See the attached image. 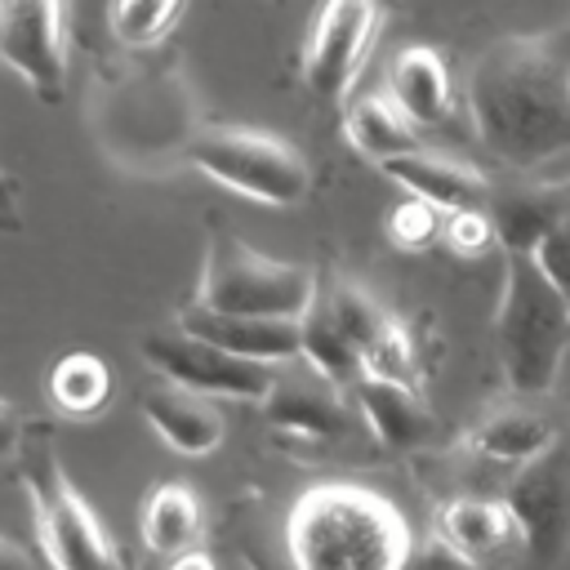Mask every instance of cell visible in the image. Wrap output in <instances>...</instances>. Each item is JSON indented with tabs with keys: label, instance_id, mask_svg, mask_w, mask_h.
Segmentation results:
<instances>
[{
	"label": "cell",
	"instance_id": "23",
	"mask_svg": "<svg viewBox=\"0 0 570 570\" xmlns=\"http://www.w3.org/2000/svg\"><path fill=\"white\" fill-rule=\"evenodd\" d=\"M45 392L58 414L67 419H94L111 401V370L98 352H67L53 361Z\"/></svg>",
	"mask_w": 570,
	"mask_h": 570
},
{
	"label": "cell",
	"instance_id": "30",
	"mask_svg": "<svg viewBox=\"0 0 570 570\" xmlns=\"http://www.w3.org/2000/svg\"><path fill=\"white\" fill-rule=\"evenodd\" d=\"M0 570H36V566H31L27 548H18L13 539H4V534H0Z\"/></svg>",
	"mask_w": 570,
	"mask_h": 570
},
{
	"label": "cell",
	"instance_id": "8",
	"mask_svg": "<svg viewBox=\"0 0 570 570\" xmlns=\"http://www.w3.org/2000/svg\"><path fill=\"white\" fill-rule=\"evenodd\" d=\"M383 22L379 0H321L303 40V80L316 98L338 102L356 85Z\"/></svg>",
	"mask_w": 570,
	"mask_h": 570
},
{
	"label": "cell",
	"instance_id": "4",
	"mask_svg": "<svg viewBox=\"0 0 570 570\" xmlns=\"http://www.w3.org/2000/svg\"><path fill=\"white\" fill-rule=\"evenodd\" d=\"M18 468L31 494V517H36L45 561L53 570H125L116 539L107 534V525L98 521L80 485L67 476L58 445L45 428H27L18 445Z\"/></svg>",
	"mask_w": 570,
	"mask_h": 570
},
{
	"label": "cell",
	"instance_id": "31",
	"mask_svg": "<svg viewBox=\"0 0 570 570\" xmlns=\"http://www.w3.org/2000/svg\"><path fill=\"white\" fill-rule=\"evenodd\" d=\"M169 570H218V566H214V557H205L200 548H191V552L169 557Z\"/></svg>",
	"mask_w": 570,
	"mask_h": 570
},
{
	"label": "cell",
	"instance_id": "9",
	"mask_svg": "<svg viewBox=\"0 0 570 570\" xmlns=\"http://www.w3.org/2000/svg\"><path fill=\"white\" fill-rule=\"evenodd\" d=\"M503 499L521 521L525 557L534 566L561 561L570 552V432H561L543 454L517 463Z\"/></svg>",
	"mask_w": 570,
	"mask_h": 570
},
{
	"label": "cell",
	"instance_id": "20",
	"mask_svg": "<svg viewBox=\"0 0 570 570\" xmlns=\"http://www.w3.org/2000/svg\"><path fill=\"white\" fill-rule=\"evenodd\" d=\"M298 325H303V347H298V356L312 361L325 379H334L338 387L352 392V383L365 374V356H361V347L352 343V334L343 330V321H338V312H334V303H330V285H325V281L316 285V298L307 303V312L298 316Z\"/></svg>",
	"mask_w": 570,
	"mask_h": 570
},
{
	"label": "cell",
	"instance_id": "29",
	"mask_svg": "<svg viewBox=\"0 0 570 570\" xmlns=\"http://www.w3.org/2000/svg\"><path fill=\"white\" fill-rule=\"evenodd\" d=\"M18 223H22V214H18V191H13L9 174L0 169V227H18Z\"/></svg>",
	"mask_w": 570,
	"mask_h": 570
},
{
	"label": "cell",
	"instance_id": "25",
	"mask_svg": "<svg viewBox=\"0 0 570 570\" xmlns=\"http://www.w3.org/2000/svg\"><path fill=\"white\" fill-rule=\"evenodd\" d=\"M441 227H445V209L432 205V200H423V196H410V191H405L401 205L387 209V223H383L387 240L401 254H419V249L436 245L441 240Z\"/></svg>",
	"mask_w": 570,
	"mask_h": 570
},
{
	"label": "cell",
	"instance_id": "26",
	"mask_svg": "<svg viewBox=\"0 0 570 570\" xmlns=\"http://www.w3.org/2000/svg\"><path fill=\"white\" fill-rule=\"evenodd\" d=\"M441 245H445L450 254H459V258H481L490 245H499L485 205L450 209V214H445V227H441Z\"/></svg>",
	"mask_w": 570,
	"mask_h": 570
},
{
	"label": "cell",
	"instance_id": "3",
	"mask_svg": "<svg viewBox=\"0 0 570 570\" xmlns=\"http://www.w3.org/2000/svg\"><path fill=\"white\" fill-rule=\"evenodd\" d=\"M570 347V298L525 249H503L494 352L517 396H548Z\"/></svg>",
	"mask_w": 570,
	"mask_h": 570
},
{
	"label": "cell",
	"instance_id": "12",
	"mask_svg": "<svg viewBox=\"0 0 570 570\" xmlns=\"http://www.w3.org/2000/svg\"><path fill=\"white\" fill-rule=\"evenodd\" d=\"M343 392L334 379H325L312 361L303 356H289L276 365V379L263 396V414H267V428L285 432V436H298V441H330V436H343L347 432V405H343Z\"/></svg>",
	"mask_w": 570,
	"mask_h": 570
},
{
	"label": "cell",
	"instance_id": "15",
	"mask_svg": "<svg viewBox=\"0 0 570 570\" xmlns=\"http://www.w3.org/2000/svg\"><path fill=\"white\" fill-rule=\"evenodd\" d=\"M352 401L365 419V428L379 436V445L387 450H414L432 436V410L423 401V392L405 379H387V374H361L352 383Z\"/></svg>",
	"mask_w": 570,
	"mask_h": 570
},
{
	"label": "cell",
	"instance_id": "1",
	"mask_svg": "<svg viewBox=\"0 0 570 570\" xmlns=\"http://www.w3.org/2000/svg\"><path fill=\"white\" fill-rule=\"evenodd\" d=\"M481 147L508 169L570 151V27L494 40L468 76Z\"/></svg>",
	"mask_w": 570,
	"mask_h": 570
},
{
	"label": "cell",
	"instance_id": "10",
	"mask_svg": "<svg viewBox=\"0 0 570 570\" xmlns=\"http://www.w3.org/2000/svg\"><path fill=\"white\" fill-rule=\"evenodd\" d=\"M0 62L22 76L40 102H58L67 89V4L0 0Z\"/></svg>",
	"mask_w": 570,
	"mask_h": 570
},
{
	"label": "cell",
	"instance_id": "24",
	"mask_svg": "<svg viewBox=\"0 0 570 570\" xmlns=\"http://www.w3.org/2000/svg\"><path fill=\"white\" fill-rule=\"evenodd\" d=\"M187 0H111V36L125 49L156 45L183 13Z\"/></svg>",
	"mask_w": 570,
	"mask_h": 570
},
{
	"label": "cell",
	"instance_id": "19",
	"mask_svg": "<svg viewBox=\"0 0 570 570\" xmlns=\"http://www.w3.org/2000/svg\"><path fill=\"white\" fill-rule=\"evenodd\" d=\"M387 94L414 125H441L450 116V71L436 49L405 45L387 67Z\"/></svg>",
	"mask_w": 570,
	"mask_h": 570
},
{
	"label": "cell",
	"instance_id": "2",
	"mask_svg": "<svg viewBox=\"0 0 570 570\" xmlns=\"http://www.w3.org/2000/svg\"><path fill=\"white\" fill-rule=\"evenodd\" d=\"M285 557L289 570H410L414 534L387 494L316 481L285 517Z\"/></svg>",
	"mask_w": 570,
	"mask_h": 570
},
{
	"label": "cell",
	"instance_id": "32",
	"mask_svg": "<svg viewBox=\"0 0 570 570\" xmlns=\"http://www.w3.org/2000/svg\"><path fill=\"white\" fill-rule=\"evenodd\" d=\"M561 187H566V196H570V178H561Z\"/></svg>",
	"mask_w": 570,
	"mask_h": 570
},
{
	"label": "cell",
	"instance_id": "17",
	"mask_svg": "<svg viewBox=\"0 0 570 570\" xmlns=\"http://www.w3.org/2000/svg\"><path fill=\"white\" fill-rule=\"evenodd\" d=\"M142 419L147 428L174 445L178 454H214L223 445V414L214 410V396L178 387V383H160L142 392Z\"/></svg>",
	"mask_w": 570,
	"mask_h": 570
},
{
	"label": "cell",
	"instance_id": "27",
	"mask_svg": "<svg viewBox=\"0 0 570 570\" xmlns=\"http://www.w3.org/2000/svg\"><path fill=\"white\" fill-rule=\"evenodd\" d=\"M534 258H539V267H543V272L566 289V298H570V205H566V214L552 223V232L539 240Z\"/></svg>",
	"mask_w": 570,
	"mask_h": 570
},
{
	"label": "cell",
	"instance_id": "6",
	"mask_svg": "<svg viewBox=\"0 0 570 570\" xmlns=\"http://www.w3.org/2000/svg\"><path fill=\"white\" fill-rule=\"evenodd\" d=\"M187 160L227 191L263 205H298L307 196L312 169L294 142L249 125H205L187 138Z\"/></svg>",
	"mask_w": 570,
	"mask_h": 570
},
{
	"label": "cell",
	"instance_id": "14",
	"mask_svg": "<svg viewBox=\"0 0 570 570\" xmlns=\"http://www.w3.org/2000/svg\"><path fill=\"white\" fill-rule=\"evenodd\" d=\"M570 196L561 183H530V178H490L485 191V214L494 223V236L503 249H525L534 254L539 240L552 232V223L566 214Z\"/></svg>",
	"mask_w": 570,
	"mask_h": 570
},
{
	"label": "cell",
	"instance_id": "7",
	"mask_svg": "<svg viewBox=\"0 0 570 570\" xmlns=\"http://www.w3.org/2000/svg\"><path fill=\"white\" fill-rule=\"evenodd\" d=\"M142 361L178 387H191L205 396H236V401H263L272 379H276L272 361L236 356V352H227V347H218V343H209L183 325L147 334Z\"/></svg>",
	"mask_w": 570,
	"mask_h": 570
},
{
	"label": "cell",
	"instance_id": "13",
	"mask_svg": "<svg viewBox=\"0 0 570 570\" xmlns=\"http://www.w3.org/2000/svg\"><path fill=\"white\" fill-rule=\"evenodd\" d=\"M178 325L236 352V356H254V361H272V365L298 356V347H303L298 316H240V312H214L191 298L178 312Z\"/></svg>",
	"mask_w": 570,
	"mask_h": 570
},
{
	"label": "cell",
	"instance_id": "22",
	"mask_svg": "<svg viewBox=\"0 0 570 570\" xmlns=\"http://www.w3.org/2000/svg\"><path fill=\"white\" fill-rule=\"evenodd\" d=\"M414 129H419V125H414L392 98H383V94L356 98V102L347 107V116H343L347 142H352L365 160H374V165H383V160H392V156H401V151H414V147H419V134H414Z\"/></svg>",
	"mask_w": 570,
	"mask_h": 570
},
{
	"label": "cell",
	"instance_id": "11",
	"mask_svg": "<svg viewBox=\"0 0 570 570\" xmlns=\"http://www.w3.org/2000/svg\"><path fill=\"white\" fill-rule=\"evenodd\" d=\"M432 539L445 557L472 570H508L525 552V534L508 499H481V494H463L436 508Z\"/></svg>",
	"mask_w": 570,
	"mask_h": 570
},
{
	"label": "cell",
	"instance_id": "16",
	"mask_svg": "<svg viewBox=\"0 0 570 570\" xmlns=\"http://www.w3.org/2000/svg\"><path fill=\"white\" fill-rule=\"evenodd\" d=\"M392 183H401L410 196H423L432 205H441L445 214L450 209H472V205H485V191H490V178L459 160V156H445V151H432V147H414V151H401L392 160L379 165Z\"/></svg>",
	"mask_w": 570,
	"mask_h": 570
},
{
	"label": "cell",
	"instance_id": "21",
	"mask_svg": "<svg viewBox=\"0 0 570 570\" xmlns=\"http://www.w3.org/2000/svg\"><path fill=\"white\" fill-rule=\"evenodd\" d=\"M138 530H142L147 552H156V557L191 552V548L200 543V530H205V512H200L196 490H191V485H183V481L151 485V490H147V499H142Z\"/></svg>",
	"mask_w": 570,
	"mask_h": 570
},
{
	"label": "cell",
	"instance_id": "5",
	"mask_svg": "<svg viewBox=\"0 0 570 570\" xmlns=\"http://www.w3.org/2000/svg\"><path fill=\"white\" fill-rule=\"evenodd\" d=\"M316 267L267 258L232 232H209L196 303L240 316H303L316 298Z\"/></svg>",
	"mask_w": 570,
	"mask_h": 570
},
{
	"label": "cell",
	"instance_id": "18",
	"mask_svg": "<svg viewBox=\"0 0 570 570\" xmlns=\"http://www.w3.org/2000/svg\"><path fill=\"white\" fill-rule=\"evenodd\" d=\"M525 401H534V396H517V401L494 405L490 414H481L468 428V450L490 459V463H512V468L534 459V454H543L561 436V428L543 410H534Z\"/></svg>",
	"mask_w": 570,
	"mask_h": 570
},
{
	"label": "cell",
	"instance_id": "28",
	"mask_svg": "<svg viewBox=\"0 0 570 570\" xmlns=\"http://www.w3.org/2000/svg\"><path fill=\"white\" fill-rule=\"evenodd\" d=\"M22 436H27V423H22L18 405L0 396V459H13L18 445H22Z\"/></svg>",
	"mask_w": 570,
	"mask_h": 570
}]
</instances>
